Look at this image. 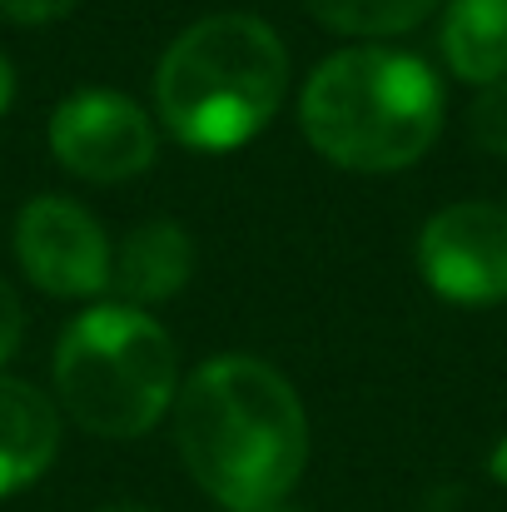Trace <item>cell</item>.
Segmentation results:
<instances>
[{"label":"cell","instance_id":"obj_15","mask_svg":"<svg viewBox=\"0 0 507 512\" xmlns=\"http://www.w3.org/2000/svg\"><path fill=\"white\" fill-rule=\"evenodd\" d=\"M488 473H493V478L507 488V433L498 438V448H493V458H488Z\"/></svg>","mask_w":507,"mask_h":512},{"label":"cell","instance_id":"obj_14","mask_svg":"<svg viewBox=\"0 0 507 512\" xmlns=\"http://www.w3.org/2000/svg\"><path fill=\"white\" fill-rule=\"evenodd\" d=\"M20 329H25V314H20V299H15V289L0 279V363L15 353V343H20Z\"/></svg>","mask_w":507,"mask_h":512},{"label":"cell","instance_id":"obj_12","mask_svg":"<svg viewBox=\"0 0 507 512\" xmlns=\"http://www.w3.org/2000/svg\"><path fill=\"white\" fill-rule=\"evenodd\" d=\"M468 125H473V140H478L483 150L507 155V80H498V85H483V95L473 100Z\"/></svg>","mask_w":507,"mask_h":512},{"label":"cell","instance_id":"obj_9","mask_svg":"<svg viewBox=\"0 0 507 512\" xmlns=\"http://www.w3.org/2000/svg\"><path fill=\"white\" fill-rule=\"evenodd\" d=\"M110 274H115V289H120L130 304H160V299H174V294L189 284V274H194V244H189V234H184L179 224H169V219L140 224V229L120 244Z\"/></svg>","mask_w":507,"mask_h":512},{"label":"cell","instance_id":"obj_18","mask_svg":"<svg viewBox=\"0 0 507 512\" xmlns=\"http://www.w3.org/2000/svg\"><path fill=\"white\" fill-rule=\"evenodd\" d=\"M259 512H289V508H259Z\"/></svg>","mask_w":507,"mask_h":512},{"label":"cell","instance_id":"obj_1","mask_svg":"<svg viewBox=\"0 0 507 512\" xmlns=\"http://www.w3.org/2000/svg\"><path fill=\"white\" fill-rule=\"evenodd\" d=\"M174 433L189 478L229 512L279 508L309 463V418L279 368L219 353L174 398Z\"/></svg>","mask_w":507,"mask_h":512},{"label":"cell","instance_id":"obj_16","mask_svg":"<svg viewBox=\"0 0 507 512\" xmlns=\"http://www.w3.org/2000/svg\"><path fill=\"white\" fill-rule=\"evenodd\" d=\"M10 95H15V75H10V65H5V55H0V115H5Z\"/></svg>","mask_w":507,"mask_h":512},{"label":"cell","instance_id":"obj_3","mask_svg":"<svg viewBox=\"0 0 507 512\" xmlns=\"http://www.w3.org/2000/svg\"><path fill=\"white\" fill-rule=\"evenodd\" d=\"M289 55L274 25L244 10L204 15L160 60L155 100L174 140L194 150H239L279 110Z\"/></svg>","mask_w":507,"mask_h":512},{"label":"cell","instance_id":"obj_11","mask_svg":"<svg viewBox=\"0 0 507 512\" xmlns=\"http://www.w3.org/2000/svg\"><path fill=\"white\" fill-rule=\"evenodd\" d=\"M314 20L338 35H403L433 15L438 0H304Z\"/></svg>","mask_w":507,"mask_h":512},{"label":"cell","instance_id":"obj_2","mask_svg":"<svg viewBox=\"0 0 507 512\" xmlns=\"http://www.w3.org/2000/svg\"><path fill=\"white\" fill-rule=\"evenodd\" d=\"M299 120L309 145L338 170H408L438 140L443 85L418 55L358 45L314 70Z\"/></svg>","mask_w":507,"mask_h":512},{"label":"cell","instance_id":"obj_5","mask_svg":"<svg viewBox=\"0 0 507 512\" xmlns=\"http://www.w3.org/2000/svg\"><path fill=\"white\" fill-rule=\"evenodd\" d=\"M418 269L448 304L507 299V209L488 199L448 204L418 234Z\"/></svg>","mask_w":507,"mask_h":512},{"label":"cell","instance_id":"obj_4","mask_svg":"<svg viewBox=\"0 0 507 512\" xmlns=\"http://www.w3.org/2000/svg\"><path fill=\"white\" fill-rule=\"evenodd\" d=\"M55 388L85 433L140 438L179 398V358L150 314L135 304H100L60 334Z\"/></svg>","mask_w":507,"mask_h":512},{"label":"cell","instance_id":"obj_6","mask_svg":"<svg viewBox=\"0 0 507 512\" xmlns=\"http://www.w3.org/2000/svg\"><path fill=\"white\" fill-rule=\"evenodd\" d=\"M50 150L70 174L115 184V179H135L150 170L155 130L135 100H125L115 90H80L55 110Z\"/></svg>","mask_w":507,"mask_h":512},{"label":"cell","instance_id":"obj_17","mask_svg":"<svg viewBox=\"0 0 507 512\" xmlns=\"http://www.w3.org/2000/svg\"><path fill=\"white\" fill-rule=\"evenodd\" d=\"M100 512H155V508H135V503H115V508H100Z\"/></svg>","mask_w":507,"mask_h":512},{"label":"cell","instance_id":"obj_8","mask_svg":"<svg viewBox=\"0 0 507 512\" xmlns=\"http://www.w3.org/2000/svg\"><path fill=\"white\" fill-rule=\"evenodd\" d=\"M60 448L55 403L20 378H0V498L30 488Z\"/></svg>","mask_w":507,"mask_h":512},{"label":"cell","instance_id":"obj_7","mask_svg":"<svg viewBox=\"0 0 507 512\" xmlns=\"http://www.w3.org/2000/svg\"><path fill=\"white\" fill-rule=\"evenodd\" d=\"M15 254L30 284L55 299H90L110 284V244L100 224L60 194H40L20 209Z\"/></svg>","mask_w":507,"mask_h":512},{"label":"cell","instance_id":"obj_13","mask_svg":"<svg viewBox=\"0 0 507 512\" xmlns=\"http://www.w3.org/2000/svg\"><path fill=\"white\" fill-rule=\"evenodd\" d=\"M70 10H75V0H0V15H10L20 25H45V20H60Z\"/></svg>","mask_w":507,"mask_h":512},{"label":"cell","instance_id":"obj_10","mask_svg":"<svg viewBox=\"0 0 507 512\" xmlns=\"http://www.w3.org/2000/svg\"><path fill=\"white\" fill-rule=\"evenodd\" d=\"M443 55L458 80L473 85L507 80V0H448Z\"/></svg>","mask_w":507,"mask_h":512}]
</instances>
